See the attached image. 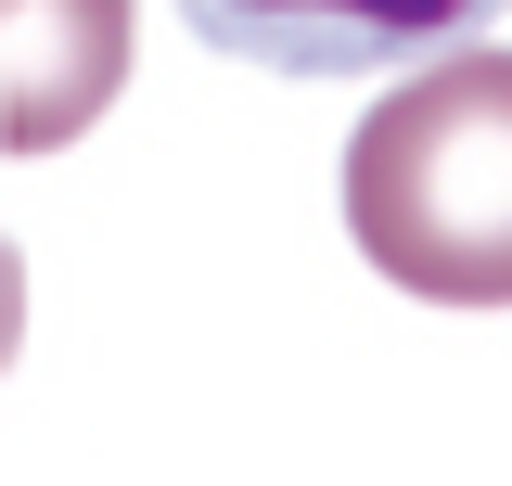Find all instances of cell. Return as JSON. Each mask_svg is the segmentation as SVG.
Segmentation results:
<instances>
[{"label": "cell", "instance_id": "1", "mask_svg": "<svg viewBox=\"0 0 512 486\" xmlns=\"http://www.w3.org/2000/svg\"><path fill=\"white\" fill-rule=\"evenodd\" d=\"M346 243L397 295L512 307V52H448L359 116Z\"/></svg>", "mask_w": 512, "mask_h": 486}, {"label": "cell", "instance_id": "2", "mask_svg": "<svg viewBox=\"0 0 512 486\" xmlns=\"http://www.w3.org/2000/svg\"><path fill=\"white\" fill-rule=\"evenodd\" d=\"M192 39L269 64V77H346V64H397V52H448L474 39L500 0H180Z\"/></svg>", "mask_w": 512, "mask_h": 486}, {"label": "cell", "instance_id": "3", "mask_svg": "<svg viewBox=\"0 0 512 486\" xmlns=\"http://www.w3.org/2000/svg\"><path fill=\"white\" fill-rule=\"evenodd\" d=\"M0 39H13V90H0V141L13 154H52L116 103L128 77V0H0Z\"/></svg>", "mask_w": 512, "mask_h": 486}]
</instances>
